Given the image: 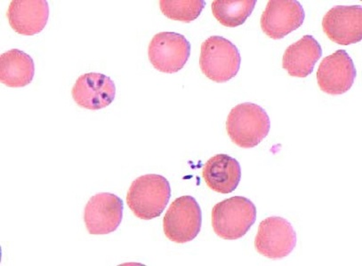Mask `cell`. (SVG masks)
I'll return each mask as SVG.
<instances>
[{"label":"cell","mask_w":362,"mask_h":266,"mask_svg":"<svg viewBox=\"0 0 362 266\" xmlns=\"http://www.w3.org/2000/svg\"><path fill=\"white\" fill-rule=\"evenodd\" d=\"M171 197L170 182L163 176H141L131 184L127 195V205L134 215L143 220H151L164 212Z\"/></svg>","instance_id":"1"},{"label":"cell","mask_w":362,"mask_h":266,"mask_svg":"<svg viewBox=\"0 0 362 266\" xmlns=\"http://www.w3.org/2000/svg\"><path fill=\"white\" fill-rule=\"evenodd\" d=\"M270 129L271 121L267 111L254 103L234 107L227 117V133L240 147H257L267 137Z\"/></svg>","instance_id":"2"},{"label":"cell","mask_w":362,"mask_h":266,"mask_svg":"<svg viewBox=\"0 0 362 266\" xmlns=\"http://www.w3.org/2000/svg\"><path fill=\"white\" fill-rule=\"evenodd\" d=\"M256 220V205L243 196L226 199L212 210L213 229L223 240L234 241L243 237Z\"/></svg>","instance_id":"3"},{"label":"cell","mask_w":362,"mask_h":266,"mask_svg":"<svg viewBox=\"0 0 362 266\" xmlns=\"http://www.w3.org/2000/svg\"><path fill=\"white\" fill-rule=\"evenodd\" d=\"M240 64L239 50L225 37H210L202 44L199 67L210 80L216 83L230 81L236 77Z\"/></svg>","instance_id":"4"},{"label":"cell","mask_w":362,"mask_h":266,"mask_svg":"<svg viewBox=\"0 0 362 266\" xmlns=\"http://www.w3.org/2000/svg\"><path fill=\"white\" fill-rule=\"evenodd\" d=\"M202 226L201 206L192 196L175 199L163 219L165 237L175 243H186L198 236Z\"/></svg>","instance_id":"5"},{"label":"cell","mask_w":362,"mask_h":266,"mask_svg":"<svg viewBox=\"0 0 362 266\" xmlns=\"http://www.w3.org/2000/svg\"><path fill=\"white\" fill-rule=\"evenodd\" d=\"M191 54V44L182 34L160 32L151 40L148 57L158 71L174 74L180 71Z\"/></svg>","instance_id":"6"},{"label":"cell","mask_w":362,"mask_h":266,"mask_svg":"<svg viewBox=\"0 0 362 266\" xmlns=\"http://www.w3.org/2000/svg\"><path fill=\"white\" fill-rule=\"evenodd\" d=\"M296 245V234L292 224L281 217L262 221L255 239L258 253L271 259L288 257Z\"/></svg>","instance_id":"7"},{"label":"cell","mask_w":362,"mask_h":266,"mask_svg":"<svg viewBox=\"0 0 362 266\" xmlns=\"http://www.w3.org/2000/svg\"><path fill=\"white\" fill-rule=\"evenodd\" d=\"M124 203L115 193H100L91 197L84 210V222L93 236L109 234L118 229L123 219Z\"/></svg>","instance_id":"8"},{"label":"cell","mask_w":362,"mask_h":266,"mask_svg":"<svg viewBox=\"0 0 362 266\" xmlns=\"http://www.w3.org/2000/svg\"><path fill=\"white\" fill-rule=\"evenodd\" d=\"M316 75L322 92L330 95H341L349 91L353 86L357 71L347 52L337 50L323 59Z\"/></svg>","instance_id":"9"},{"label":"cell","mask_w":362,"mask_h":266,"mask_svg":"<svg viewBox=\"0 0 362 266\" xmlns=\"http://www.w3.org/2000/svg\"><path fill=\"white\" fill-rule=\"evenodd\" d=\"M305 10L296 0H271L261 17V29L272 40L284 39L301 27Z\"/></svg>","instance_id":"10"},{"label":"cell","mask_w":362,"mask_h":266,"mask_svg":"<svg viewBox=\"0 0 362 266\" xmlns=\"http://www.w3.org/2000/svg\"><path fill=\"white\" fill-rule=\"evenodd\" d=\"M323 31L333 42L349 46L362 40L361 6H336L322 20Z\"/></svg>","instance_id":"11"},{"label":"cell","mask_w":362,"mask_h":266,"mask_svg":"<svg viewBox=\"0 0 362 266\" xmlns=\"http://www.w3.org/2000/svg\"><path fill=\"white\" fill-rule=\"evenodd\" d=\"M72 98L81 108L99 110L107 108L115 101V82L101 73H87L75 82L71 91Z\"/></svg>","instance_id":"12"},{"label":"cell","mask_w":362,"mask_h":266,"mask_svg":"<svg viewBox=\"0 0 362 266\" xmlns=\"http://www.w3.org/2000/svg\"><path fill=\"white\" fill-rule=\"evenodd\" d=\"M6 17L16 33L34 36L46 27L49 6L45 0H13L10 3Z\"/></svg>","instance_id":"13"},{"label":"cell","mask_w":362,"mask_h":266,"mask_svg":"<svg viewBox=\"0 0 362 266\" xmlns=\"http://www.w3.org/2000/svg\"><path fill=\"white\" fill-rule=\"evenodd\" d=\"M322 55V49L318 41L313 36H303L286 49L282 58V68L291 77L308 78L313 73L316 62Z\"/></svg>","instance_id":"14"},{"label":"cell","mask_w":362,"mask_h":266,"mask_svg":"<svg viewBox=\"0 0 362 266\" xmlns=\"http://www.w3.org/2000/svg\"><path fill=\"white\" fill-rule=\"evenodd\" d=\"M206 186L220 193H233L239 186L241 168L236 159L219 154L209 159L202 170Z\"/></svg>","instance_id":"15"},{"label":"cell","mask_w":362,"mask_h":266,"mask_svg":"<svg viewBox=\"0 0 362 266\" xmlns=\"http://www.w3.org/2000/svg\"><path fill=\"white\" fill-rule=\"evenodd\" d=\"M35 65L29 54L12 49L0 56V81L12 88L24 87L33 82Z\"/></svg>","instance_id":"16"},{"label":"cell","mask_w":362,"mask_h":266,"mask_svg":"<svg viewBox=\"0 0 362 266\" xmlns=\"http://www.w3.org/2000/svg\"><path fill=\"white\" fill-rule=\"evenodd\" d=\"M256 4L257 0H215L212 13L222 25L235 28L246 22Z\"/></svg>","instance_id":"17"},{"label":"cell","mask_w":362,"mask_h":266,"mask_svg":"<svg viewBox=\"0 0 362 266\" xmlns=\"http://www.w3.org/2000/svg\"><path fill=\"white\" fill-rule=\"evenodd\" d=\"M206 2L202 0H161L160 8L168 18L186 23L198 18L204 9Z\"/></svg>","instance_id":"18"}]
</instances>
